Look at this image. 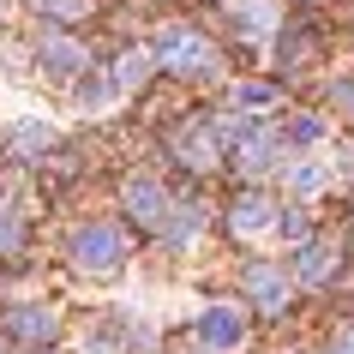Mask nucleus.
Listing matches in <instances>:
<instances>
[{
	"label": "nucleus",
	"mask_w": 354,
	"mask_h": 354,
	"mask_svg": "<svg viewBox=\"0 0 354 354\" xmlns=\"http://www.w3.org/2000/svg\"><path fill=\"white\" fill-rule=\"evenodd\" d=\"M73 259L84 264V270H114V259H120V234L114 228H84L73 241Z\"/></svg>",
	"instance_id": "nucleus-1"
},
{
	"label": "nucleus",
	"mask_w": 354,
	"mask_h": 354,
	"mask_svg": "<svg viewBox=\"0 0 354 354\" xmlns=\"http://www.w3.org/2000/svg\"><path fill=\"white\" fill-rule=\"evenodd\" d=\"M324 270H330V252H306L300 277H306V282H324Z\"/></svg>",
	"instance_id": "nucleus-8"
},
{
	"label": "nucleus",
	"mask_w": 354,
	"mask_h": 354,
	"mask_svg": "<svg viewBox=\"0 0 354 354\" xmlns=\"http://www.w3.org/2000/svg\"><path fill=\"white\" fill-rule=\"evenodd\" d=\"M330 354H354V330H342V336H336V348Z\"/></svg>",
	"instance_id": "nucleus-11"
},
{
	"label": "nucleus",
	"mask_w": 354,
	"mask_h": 354,
	"mask_svg": "<svg viewBox=\"0 0 354 354\" xmlns=\"http://www.w3.org/2000/svg\"><path fill=\"white\" fill-rule=\"evenodd\" d=\"M12 330H19V336H55V330H60V318H55V313H42V306H30V313L12 318Z\"/></svg>",
	"instance_id": "nucleus-6"
},
{
	"label": "nucleus",
	"mask_w": 354,
	"mask_h": 354,
	"mask_svg": "<svg viewBox=\"0 0 354 354\" xmlns=\"http://www.w3.org/2000/svg\"><path fill=\"white\" fill-rule=\"evenodd\" d=\"M246 288H252V300H259L264 313H282V300H288V282H282L270 264H252V270H246Z\"/></svg>",
	"instance_id": "nucleus-3"
},
{
	"label": "nucleus",
	"mask_w": 354,
	"mask_h": 354,
	"mask_svg": "<svg viewBox=\"0 0 354 354\" xmlns=\"http://www.w3.org/2000/svg\"><path fill=\"white\" fill-rule=\"evenodd\" d=\"M198 336H205V342H216V348L241 342V313H228V306H210L205 324H198Z\"/></svg>",
	"instance_id": "nucleus-4"
},
{
	"label": "nucleus",
	"mask_w": 354,
	"mask_h": 354,
	"mask_svg": "<svg viewBox=\"0 0 354 354\" xmlns=\"http://www.w3.org/2000/svg\"><path fill=\"white\" fill-rule=\"evenodd\" d=\"M127 205L138 210L145 223H156V216H162V192L150 187V180H132V187H127Z\"/></svg>",
	"instance_id": "nucleus-5"
},
{
	"label": "nucleus",
	"mask_w": 354,
	"mask_h": 354,
	"mask_svg": "<svg viewBox=\"0 0 354 354\" xmlns=\"http://www.w3.org/2000/svg\"><path fill=\"white\" fill-rule=\"evenodd\" d=\"M264 216H270V205H264V198H246V205L234 210V228H241V234L246 228H264Z\"/></svg>",
	"instance_id": "nucleus-7"
},
{
	"label": "nucleus",
	"mask_w": 354,
	"mask_h": 354,
	"mask_svg": "<svg viewBox=\"0 0 354 354\" xmlns=\"http://www.w3.org/2000/svg\"><path fill=\"white\" fill-rule=\"evenodd\" d=\"M156 60H162V66H174V73H187V66H205V42L192 37V30H168V37L156 42Z\"/></svg>",
	"instance_id": "nucleus-2"
},
{
	"label": "nucleus",
	"mask_w": 354,
	"mask_h": 354,
	"mask_svg": "<svg viewBox=\"0 0 354 354\" xmlns=\"http://www.w3.org/2000/svg\"><path fill=\"white\" fill-rule=\"evenodd\" d=\"M19 145H24V150H37V145H48V127H19Z\"/></svg>",
	"instance_id": "nucleus-10"
},
{
	"label": "nucleus",
	"mask_w": 354,
	"mask_h": 354,
	"mask_svg": "<svg viewBox=\"0 0 354 354\" xmlns=\"http://www.w3.org/2000/svg\"><path fill=\"white\" fill-rule=\"evenodd\" d=\"M342 109H354V91H342Z\"/></svg>",
	"instance_id": "nucleus-12"
},
{
	"label": "nucleus",
	"mask_w": 354,
	"mask_h": 354,
	"mask_svg": "<svg viewBox=\"0 0 354 354\" xmlns=\"http://www.w3.org/2000/svg\"><path fill=\"white\" fill-rule=\"evenodd\" d=\"M288 187H295V192H313V187H318V168H313V162H300L295 174H288Z\"/></svg>",
	"instance_id": "nucleus-9"
}]
</instances>
